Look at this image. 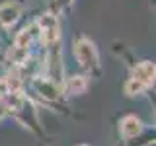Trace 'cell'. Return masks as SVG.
Here are the masks:
<instances>
[{
	"label": "cell",
	"instance_id": "cell-1",
	"mask_svg": "<svg viewBox=\"0 0 156 146\" xmlns=\"http://www.w3.org/2000/svg\"><path fill=\"white\" fill-rule=\"evenodd\" d=\"M152 76H154V68H152V64H148V62L140 64L135 70V82H144V84H150V82H152Z\"/></svg>",
	"mask_w": 156,
	"mask_h": 146
}]
</instances>
